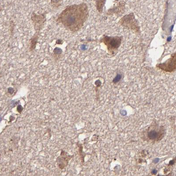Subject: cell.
Masks as SVG:
<instances>
[{"instance_id":"obj_1","label":"cell","mask_w":176,"mask_h":176,"mask_svg":"<svg viewBox=\"0 0 176 176\" xmlns=\"http://www.w3.org/2000/svg\"><path fill=\"white\" fill-rule=\"evenodd\" d=\"M88 13V5L85 3L68 5L59 14L56 22L66 30L76 32L84 25Z\"/></svg>"},{"instance_id":"obj_2","label":"cell","mask_w":176,"mask_h":176,"mask_svg":"<svg viewBox=\"0 0 176 176\" xmlns=\"http://www.w3.org/2000/svg\"><path fill=\"white\" fill-rule=\"evenodd\" d=\"M165 131L163 126L156 124H152L144 131V138L147 141L158 142L163 138Z\"/></svg>"},{"instance_id":"obj_3","label":"cell","mask_w":176,"mask_h":176,"mask_svg":"<svg viewBox=\"0 0 176 176\" xmlns=\"http://www.w3.org/2000/svg\"><path fill=\"white\" fill-rule=\"evenodd\" d=\"M46 15V12L40 14H37L34 12L32 13L31 20L35 32H41L44 27L47 20Z\"/></svg>"},{"instance_id":"obj_4","label":"cell","mask_w":176,"mask_h":176,"mask_svg":"<svg viewBox=\"0 0 176 176\" xmlns=\"http://www.w3.org/2000/svg\"><path fill=\"white\" fill-rule=\"evenodd\" d=\"M71 158L70 155H68L66 152L64 151H62L60 156L57 159L59 167L61 169H63L65 167H66Z\"/></svg>"},{"instance_id":"obj_5","label":"cell","mask_w":176,"mask_h":176,"mask_svg":"<svg viewBox=\"0 0 176 176\" xmlns=\"http://www.w3.org/2000/svg\"><path fill=\"white\" fill-rule=\"evenodd\" d=\"M169 62L167 64H162V65H159L160 67H162V69L167 72H171L175 68L176 66V55L174 56L169 60Z\"/></svg>"},{"instance_id":"obj_6","label":"cell","mask_w":176,"mask_h":176,"mask_svg":"<svg viewBox=\"0 0 176 176\" xmlns=\"http://www.w3.org/2000/svg\"><path fill=\"white\" fill-rule=\"evenodd\" d=\"M41 32H35V33L33 35L29 41V50L30 52H32L36 48V45L38 42L39 37L40 34Z\"/></svg>"},{"instance_id":"obj_7","label":"cell","mask_w":176,"mask_h":176,"mask_svg":"<svg viewBox=\"0 0 176 176\" xmlns=\"http://www.w3.org/2000/svg\"><path fill=\"white\" fill-rule=\"evenodd\" d=\"M53 52H54V56L57 57L59 56H60V55L62 54V50L61 49L59 48L56 47L54 49Z\"/></svg>"},{"instance_id":"obj_8","label":"cell","mask_w":176,"mask_h":176,"mask_svg":"<svg viewBox=\"0 0 176 176\" xmlns=\"http://www.w3.org/2000/svg\"><path fill=\"white\" fill-rule=\"evenodd\" d=\"M61 1L62 0H50V2L55 7H59L60 5Z\"/></svg>"},{"instance_id":"obj_9","label":"cell","mask_w":176,"mask_h":176,"mask_svg":"<svg viewBox=\"0 0 176 176\" xmlns=\"http://www.w3.org/2000/svg\"><path fill=\"white\" fill-rule=\"evenodd\" d=\"M121 75H117V76H116V77H115V78H114V80H113V82L115 83H116L118 82L119 81V80H120V79H121Z\"/></svg>"},{"instance_id":"obj_10","label":"cell","mask_w":176,"mask_h":176,"mask_svg":"<svg viewBox=\"0 0 176 176\" xmlns=\"http://www.w3.org/2000/svg\"><path fill=\"white\" fill-rule=\"evenodd\" d=\"M157 171L156 170L154 169L152 170V174L153 175H156L157 174Z\"/></svg>"},{"instance_id":"obj_11","label":"cell","mask_w":176,"mask_h":176,"mask_svg":"<svg viewBox=\"0 0 176 176\" xmlns=\"http://www.w3.org/2000/svg\"><path fill=\"white\" fill-rule=\"evenodd\" d=\"M175 160H172L170 161V165H174V163H175Z\"/></svg>"},{"instance_id":"obj_12","label":"cell","mask_w":176,"mask_h":176,"mask_svg":"<svg viewBox=\"0 0 176 176\" xmlns=\"http://www.w3.org/2000/svg\"><path fill=\"white\" fill-rule=\"evenodd\" d=\"M2 10V8L1 7H0V12Z\"/></svg>"}]
</instances>
